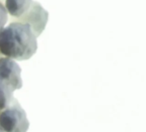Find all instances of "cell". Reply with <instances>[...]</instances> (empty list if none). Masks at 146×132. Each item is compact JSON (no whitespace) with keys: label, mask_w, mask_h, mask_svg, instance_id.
Masks as SVG:
<instances>
[{"label":"cell","mask_w":146,"mask_h":132,"mask_svg":"<svg viewBox=\"0 0 146 132\" xmlns=\"http://www.w3.org/2000/svg\"><path fill=\"white\" fill-rule=\"evenodd\" d=\"M2 57H3V55H2V54H1V52H0V58H2Z\"/></svg>","instance_id":"ba28073f"},{"label":"cell","mask_w":146,"mask_h":132,"mask_svg":"<svg viewBox=\"0 0 146 132\" xmlns=\"http://www.w3.org/2000/svg\"><path fill=\"white\" fill-rule=\"evenodd\" d=\"M0 132H4L3 130H2V129H1V127H0Z\"/></svg>","instance_id":"52a82bcc"},{"label":"cell","mask_w":146,"mask_h":132,"mask_svg":"<svg viewBox=\"0 0 146 132\" xmlns=\"http://www.w3.org/2000/svg\"><path fill=\"white\" fill-rule=\"evenodd\" d=\"M48 17L49 14L47 10H45L38 2L33 1L29 9L20 18L15 19V21L27 24L36 37H38L45 28Z\"/></svg>","instance_id":"277c9868"},{"label":"cell","mask_w":146,"mask_h":132,"mask_svg":"<svg viewBox=\"0 0 146 132\" xmlns=\"http://www.w3.org/2000/svg\"><path fill=\"white\" fill-rule=\"evenodd\" d=\"M21 69L11 58H0V113L13 101L14 91L22 87Z\"/></svg>","instance_id":"7a4b0ae2"},{"label":"cell","mask_w":146,"mask_h":132,"mask_svg":"<svg viewBox=\"0 0 146 132\" xmlns=\"http://www.w3.org/2000/svg\"><path fill=\"white\" fill-rule=\"evenodd\" d=\"M8 21V14L5 9L4 5L0 2V32L4 27L6 22Z\"/></svg>","instance_id":"8992f818"},{"label":"cell","mask_w":146,"mask_h":132,"mask_svg":"<svg viewBox=\"0 0 146 132\" xmlns=\"http://www.w3.org/2000/svg\"><path fill=\"white\" fill-rule=\"evenodd\" d=\"M0 127L4 132H27L29 121L16 99L0 113Z\"/></svg>","instance_id":"3957f363"},{"label":"cell","mask_w":146,"mask_h":132,"mask_svg":"<svg viewBox=\"0 0 146 132\" xmlns=\"http://www.w3.org/2000/svg\"><path fill=\"white\" fill-rule=\"evenodd\" d=\"M37 49V37L26 23L12 21L0 32V52L6 58L27 60L35 54Z\"/></svg>","instance_id":"6da1fadb"},{"label":"cell","mask_w":146,"mask_h":132,"mask_svg":"<svg viewBox=\"0 0 146 132\" xmlns=\"http://www.w3.org/2000/svg\"><path fill=\"white\" fill-rule=\"evenodd\" d=\"M33 0H5V9L12 19L15 20L24 15L31 7Z\"/></svg>","instance_id":"5b68a950"}]
</instances>
